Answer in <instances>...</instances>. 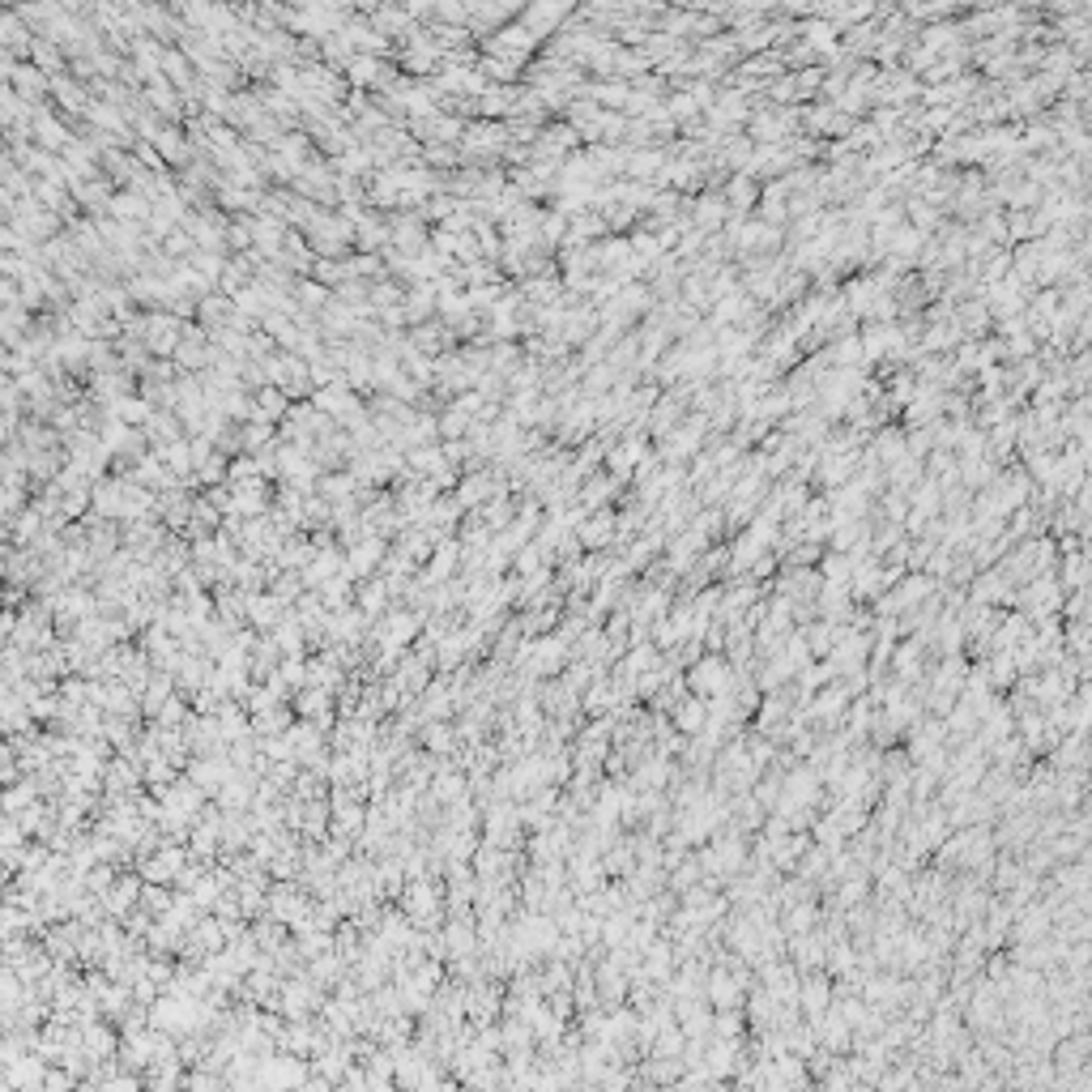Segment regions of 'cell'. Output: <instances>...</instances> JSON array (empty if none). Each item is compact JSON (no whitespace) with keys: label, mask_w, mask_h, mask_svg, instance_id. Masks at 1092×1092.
Instances as JSON below:
<instances>
[{"label":"cell","mask_w":1092,"mask_h":1092,"mask_svg":"<svg viewBox=\"0 0 1092 1092\" xmlns=\"http://www.w3.org/2000/svg\"><path fill=\"white\" fill-rule=\"evenodd\" d=\"M568 9H572V5H564V0H533L529 9H525V22H521V27L529 30L533 39H538V35H551V30L564 22V13H568Z\"/></svg>","instance_id":"6da1fadb"}]
</instances>
